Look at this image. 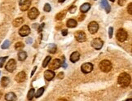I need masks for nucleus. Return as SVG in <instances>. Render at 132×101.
Wrapping results in <instances>:
<instances>
[{"label":"nucleus","instance_id":"1","mask_svg":"<svg viewBox=\"0 0 132 101\" xmlns=\"http://www.w3.org/2000/svg\"><path fill=\"white\" fill-rule=\"evenodd\" d=\"M117 82L122 87H126L130 83V76L126 73L121 74L117 79Z\"/></svg>","mask_w":132,"mask_h":101},{"label":"nucleus","instance_id":"2","mask_svg":"<svg viewBox=\"0 0 132 101\" xmlns=\"http://www.w3.org/2000/svg\"><path fill=\"white\" fill-rule=\"evenodd\" d=\"M100 69L102 72L103 73H108L111 69H112V64L109 60H102L100 63Z\"/></svg>","mask_w":132,"mask_h":101},{"label":"nucleus","instance_id":"3","mask_svg":"<svg viewBox=\"0 0 132 101\" xmlns=\"http://www.w3.org/2000/svg\"><path fill=\"white\" fill-rule=\"evenodd\" d=\"M117 39L119 42H125L127 39V37H128V34H127V32L123 30V29H119L117 32Z\"/></svg>","mask_w":132,"mask_h":101},{"label":"nucleus","instance_id":"4","mask_svg":"<svg viewBox=\"0 0 132 101\" xmlns=\"http://www.w3.org/2000/svg\"><path fill=\"white\" fill-rule=\"evenodd\" d=\"M91 43L92 47L95 48L96 50H100L102 48V47H103V42L99 38H94Z\"/></svg>","mask_w":132,"mask_h":101},{"label":"nucleus","instance_id":"5","mask_svg":"<svg viewBox=\"0 0 132 101\" xmlns=\"http://www.w3.org/2000/svg\"><path fill=\"white\" fill-rule=\"evenodd\" d=\"M16 68V60L13 59H11L9 60L5 67V69H7V71L9 72V73H12V72H14Z\"/></svg>","mask_w":132,"mask_h":101},{"label":"nucleus","instance_id":"6","mask_svg":"<svg viewBox=\"0 0 132 101\" xmlns=\"http://www.w3.org/2000/svg\"><path fill=\"white\" fill-rule=\"evenodd\" d=\"M98 30H99V25L97 22L91 21L88 25V30L91 34H95V33L98 31Z\"/></svg>","mask_w":132,"mask_h":101},{"label":"nucleus","instance_id":"7","mask_svg":"<svg viewBox=\"0 0 132 101\" xmlns=\"http://www.w3.org/2000/svg\"><path fill=\"white\" fill-rule=\"evenodd\" d=\"M75 38L76 40L79 42H83L86 41L87 37H86V33H85L83 31H78L75 33Z\"/></svg>","mask_w":132,"mask_h":101},{"label":"nucleus","instance_id":"8","mask_svg":"<svg viewBox=\"0 0 132 101\" xmlns=\"http://www.w3.org/2000/svg\"><path fill=\"white\" fill-rule=\"evenodd\" d=\"M81 70L83 74H89L93 70V65L91 63H85L82 65Z\"/></svg>","mask_w":132,"mask_h":101},{"label":"nucleus","instance_id":"9","mask_svg":"<svg viewBox=\"0 0 132 101\" xmlns=\"http://www.w3.org/2000/svg\"><path fill=\"white\" fill-rule=\"evenodd\" d=\"M39 11L35 7L31 8L29 11V12H28V16H29L30 20H35L39 16Z\"/></svg>","mask_w":132,"mask_h":101},{"label":"nucleus","instance_id":"10","mask_svg":"<svg viewBox=\"0 0 132 101\" xmlns=\"http://www.w3.org/2000/svg\"><path fill=\"white\" fill-rule=\"evenodd\" d=\"M30 33V29L28 25H24L22 26L20 30H19V34H20L21 37H25L27 35H29Z\"/></svg>","mask_w":132,"mask_h":101},{"label":"nucleus","instance_id":"11","mask_svg":"<svg viewBox=\"0 0 132 101\" xmlns=\"http://www.w3.org/2000/svg\"><path fill=\"white\" fill-rule=\"evenodd\" d=\"M60 66H61V61L59 59H55L50 64L49 68L51 70H55V69H58Z\"/></svg>","mask_w":132,"mask_h":101},{"label":"nucleus","instance_id":"12","mask_svg":"<svg viewBox=\"0 0 132 101\" xmlns=\"http://www.w3.org/2000/svg\"><path fill=\"white\" fill-rule=\"evenodd\" d=\"M16 81H17V82H23V81H25L26 80V74L25 73V72H20L15 78Z\"/></svg>","mask_w":132,"mask_h":101},{"label":"nucleus","instance_id":"13","mask_svg":"<svg viewBox=\"0 0 132 101\" xmlns=\"http://www.w3.org/2000/svg\"><path fill=\"white\" fill-rule=\"evenodd\" d=\"M31 5V2L30 1V0H25V1H24L22 3H21L20 5V9L21 11L25 12V11H27L28 9L30 8Z\"/></svg>","mask_w":132,"mask_h":101},{"label":"nucleus","instance_id":"14","mask_svg":"<svg viewBox=\"0 0 132 101\" xmlns=\"http://www.w3.org/2000/svg\"><path fill=\"white\" fill-rule=\"evenodd\" d=\"M55 73L52 70H46L44 73V78L46 81H51L54 78Z\"/></svg>","mask_w":132,"mask_h":101},{"label":"nucleus","instance_id":"15","mask_svg":"<svg viewBox=\"0 0 132 101\" xmlns=\"http://www.w3.org/2000/svg\"><path fill=\"white\" fill-rule=\"evenodd\" d=\"M79 59H80V54L78 51L73 52L71 56H70V61H71L72 63H76L77 61L79 60Z\"/></svg>","mask_w":132,"mask_h":101},{"label":"nucleus","instance_id":"16","mask_svg":"<svg viewBox=\"0 0 132 101\" xmlns=\"http://www.w3.org/2000/svg\"><path fill=\"white\" fill-rule=\"evenodd\" d=\"M23 23H24V19H23L22 17H17L12 22L14 27H19V26H21Z\"/></svg>","mask_w":132,"mask_h":101},{"label":"nucleus","instance_id":"17","mask_svg":"<svg viewBox=\"0 0 132 101\" xmlns=\"http://www.w3.org/2000/svg\"><path fill=\"white\" fill-rule=\"evenodd\" d=\"M90 8H91V4L88 3H86L80 7V11H81L82 13H86L90 10Z\"/></svg>","mask_w":132,"mask_h":101},{"label":"nucleus","instance_id":"18","mask_svg":"<svg viewBox=\"0 0 132 101\" xmlns=\"http://www.w3.org/2000/svg\"><path fill=\"white\" fill-rule=\"evenodd\" d=\"M101 4H102V7L103 8H105V11L106 12H110V10H111V7L109 6V4H108V1L107 0H102L101 1Z\"/></svg>","mask_w":132,"mask_h":101},{"label":"nucleus","instance_id":"19","mask_svg":"<svg viewBox=\"0 0 132 101\" xmlns=\"http://www.w3.org/2000/svg\"><path fill=\"white\" fill-rule=\"evenodd\" d=\"M5 99L6 100H16V96L15 93L9 92L5 95Z\"/></svg>","mask_w":132,"mask_h":101},{"label":"nucleus","instance_id":"20","mask_svg":"<svg viewBox=\"0 0 132 101\" xmlns=\"http://www.w3.org/2000/svg\"><path fill=\"white\" fill-rule=\"evenodd\" d=\"M66 24H67V26L69 28H74V27H76L77 25H78L77 21L75 20H73V19H69Z\"/></svg>","mask_w":132,"mask_h":101},{"label":"nucleus","instance_id":"21","mask_svg":"<svg viewBox=\"0 0 132 101\" xmlns=\"http://www.w3.org/2000/svg\"><path fill=\"white\" fill-rule=\"evenodd\" d=\"M27 58V54L25 51H20L18 54V59L21 61H24Z\"/></svg>","mask_w":132,"mask_h":101},{"label":"nucleus","instance_id":"22","mask_svg":"<svg viewBox=\"0 0 132 101\" xmlns=\"http://www.w3.org/2000/svg\"><path fill=\"white\" fill-rule=\"evenodd\" d=\"M9 82H10V80H9V78H7V77H3L1 80V85L3 87H6V86H7Z\"/></svg>","mask_w":132,"mask_h":101},{"label":"nucleus","instance_id":"23","mask_svg":"<svg viewBox=\"0 0 132 101\" xmlns=\"http://www.w3.org/2000/svg\"><path fill=\"white\" fill-rule=\"evenodd\" d=\"M56 50H57V47H56V45L54 44V43H51V44L49 45L48 47V51L51 54H54L56 52Z\"/></svg>","mask_w":132,"mask_h":101},{"label":"nucleus","instance_id":"24","mask_svg":"<svg viewBox=\"0 0 132 101\" xmlns=\"http://www.w3.org/2000/svg\"><path fill=\"white\" fill-rule=\"evenodd\" d=\"M64 17H65V11L60 12H59L57 15L55 16V19H56V20H58V21L63 20Z\"/></svg>","mask_w":132,"mask_h":101},{"label":"nucleus","instance_id":"25","mask_svg":"<svg viewBox=\"0 0 132 101\" xmlns=\"http://www.w3.org/2000/svg\"><path fill=\"white\" fill-rule=\"evenodd\" d=\"M44 90H45V87H41V88H39V90H37V92L34 94V96L36 98H39L40 96L43 94V92H44Z\"/></svg>","mask_w":132,"mask_h":101},{"label":"nucleus","instance_id":"26","mask_svg":"<svg viewBox=\"0 0 132 101\" xmlns=\"http://www.w3.org/2000/svg\"><path fill=\"white\" fill-rule=\"evenodd\" d=\"M34 96V89H30V90L29 91V93H28V95H27V99L29 100H31L33 99Z\"/></svg>","mask_w":132,"mask_h":101},{"label":"nucleus","instance_id":"27","mask_svg":"<svg viewBox=\"0 0 132 101\" xmlns=\"http://www.w3.org/2000/svg\"><path fill=\"white\" fill-rule=\"evenodd\" d=\"M51 60V56H46L45 58V60H44V61H43V63H42V67H43V68H46V67L49 65Z\"/></svg>","mask_w":132,"mask_h":101},{"label":"nucleus","instance_id":"28","mask_svg":"<svg viewBox=\"0 0 132 101\" xmlns=\"http://www.w3.org/2000/svg\"><path fill=\"white\" fill-rule=\"evenodd\" d=\"M24 47H25V44L22 42H16V45H15V48L16 50H21V49H22V48H24Z\"/></svg>","mask_w":132,"mask_h":101},{"label":"nucleus","instance_id":"29","mask_svg":"<svg viewBox=\"0 0 132 101\" xmlns=\"http://www.w3.org/2000/svg\"><path fill=\"white\" fill-rule=\"evenodd\" d=\"M10 41H8V40H6V41H4V42L3 43V45H2V49H7V48H8L9 47H10Z\"/></svg>","mask_w":132,"mask_h":101},{"label":"nucleus","instance_id":"30","mask_svg":"<svg viewBox=\"0 0 132 101\" xmlns=\"http://www.w3.org/2000/svg\"><path fill=\"white\" fill-rule=\"evenodd\" d=\"M7 59V56H4V57H0V68H3V66L5 63V60Z\"/></svg>","mask_w":132,"mask_h":101},{"label":"nucleus","instance_id":"31","mask_svg":"<svg viewBox=\"0 0 132 101\" xmlns=\"http://www.w3.org/2000/svg\"><path fill=\"white\" fill-rule=\"evenodd\" d=\"M43 9H44V11H45L46 12H51V5H50L49 3H46V4H45V6H44V7H43Z\"/></svg>","mask_w":132,"mask_h":101},{"label":"nucleus","instance_id":"32","mask_svg":"<svg viewBox=\"0 0 132 101\" xmlns=\"http://www.w3.org/2000/svg\"><path fill=\"white\" fill-rule=\"evenodd\" d=\"M112 33H114V29H112V27H110L108 29V36L110 38H112Z\"/></svg>","mask_w":132,"mask_h":101},{"label":"nucleus","instance_id":"33","mask_svg":"<svg viewBox=\"0 0 132 101\" xmlns=\"http://www.w3.org/2000/svg\"><path fill=\"white\" fill-rule=\"evenodd\" d=\"M127 11H128L130 15H131L132 14V3H129L128 7H127Z\"/></svg>","mask_w":132,"mask_h":101},{"label":"nucleus","instance_id":"34","mask_svg":"<svg viewBox=\"0 0 132 101\" xmlns=\"http://www.w3.org/2000/svg\"><path fill=\"white\" fill-rule=\"evenodd\" d=\"M76 10H77V7L76 6H73V7H71L69 8V12L70 13H74Z\"/></svg>","mask_w":132,"mask_h":101},{"label":"nucleus","instance_id":"35","mask_svg":"<svg viewBox=\"0 0 132 101\" xmlns=\"http://www.w3.org/2000/svg\"><path fill=\"white\" fill-rule=\"evenodd\" d=\"M84 19H85V15H83V14H82V15H79L78 16V21H82Z\"/></svg>","mask_w":132,"mask_h":101},{"label":"nucleus","instance_id":"36","mask_svg":"<svg viewBox=\"0 0 132 101\" xmlns=\"http://www.w3.org/2000/svg\"><path fill=\"white\" fill-rule=\"evenodd\" d=\"M57 78H58L59 79H63V78H64V73H62V72H61V73H60V74L57 75Z\"/></svg>","mask_w":132,"mask_h":101},{"label":"nucleus","instance_id":"37","mask_svg":"<svg viewBox=\"0 0 132 101\" xmlns=\"http://www.w3.org/2000/svg\"><path fill=\"white\" fill-rule=\"evenodd\" d=\"M126 3V0H118V4L120 6H123Z\"/></svg>","mask_w":132,"mask_h":101},{"label":"nucleus","instance_id":"38","mask_svg":"<svg viewBox=\"0 0 132 101\" xmlns=\"http://www.w3.org/2000/svg\"><path fill=\"white\" fill-rule=\"evenodd\" d=\"M44 25H44V23H43V24H42V25H40V27L39 28V33L42 32V29H43Z\"/></svg>","mask_w":132,"mask_h":101},{"label":"nucleus","instance_id":"39","mask_svg":"<svg viewBox=\"0 0 132 101\" xmlns=\"http://www.w3.org/2000/svg\"><path fill=\"white\" fill-rule=\"evenodd\" d=\"M68 34V30H62V35L63 36H66Z\"/></svg>","mask_w":132,"mask_h":101},{"label":"nucleus","instance_id":"40","mask_svg":"<svg viewBox=\"0 0 132 101\" xmlns=\"http://www.w3.org/2000/svg\"><path fill=\"white\" fill-rule=\"evenodd\" d=\"M36 69H37V66H35L34 69H33V71H32V73H31V76H33L34 75V74L35 73V71H36Z\"/></svg>","mask_w":132,"mask_h":101},{"label":"nucleus","instance_id":"41","mask_svg":"<svg viewBox=\"0 0 132 101\" xmlns=\"http://www.w3.org/2000/svg\"><path fill=\"white\" fill-rule=\"evenodd\" d=\"M32 38H28V39H27V42H29V43H31L32 42Z\"/></svg>","mask_w":132,"mask_h":101},{"label":"nucleus","instance_id":"42","mask_svg":"<svg viewBox=\"0 0 132 101\" xmlns=\"http://www.w3.org/2000/svg\"><path fill=\"white\" fill-rule=\"evenodd\" d=\"M63 67H64V68H66V67H67V65H66L64 62H63Z\"/></svg>","mask_w":132,"mask_h":101},{"label":"nucleus","instance_id":"43","mask_svg":"<svg viewBox=\"0 0 132 101\" xmlns=\"http://www.w3.org/2000/svg\"><path fill=\"white\" fill-rule=\"evenodd\" d=\"M58 1H59V3H64L65 0H58Z\"/></svg>","mask_w":132,"mask_h":101},{"label":"nucleus","instance_id":"44","mask_svg":"<svg viewBox=\"0 0 132 101\" xmlns=\"http://www.w3.org/2000/svg\"><path fill=\"white\" fill-rule=\"evenodd\" d=\"M2 95H3V92L1 90H0V99H1V97H2Z\"/></svg>","mask_w":132,"mask_h":101},{"label":"nucleus","instance_id":"45","mask_svg":"<svg viewBox=\"0 0 132 101\" xmlns=\"http://www.w3.org/2000/svg\"><path fill=\"white\" fill-rule=\"evenodd\" d=\"M110 1H111V2H114V1H115V0H110Z\"/></svg>","mask_w":132,"mask_h":101},{"label":"nucleus","instance_id":"46","mask_svg":"<svg viewBox=\"0 0 132 101\" xmlns=\"http://www.w3.org/2000/svg\"><path fill=\"white\" fill-rule=\"evenodd\" d=\"M0 74H1V72H0Z\"/></svg>","mask_w":132,"mask_h":101}]
</instances>
